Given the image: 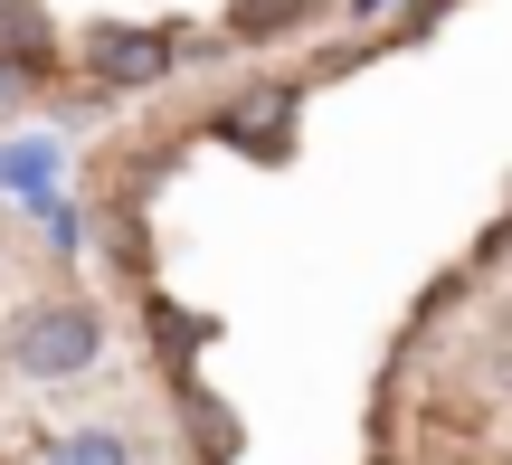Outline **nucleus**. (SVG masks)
I'll return each mask as SVG.
<instances>
[{"label":"nucleus","instance_id":"nucleus-1","mask_svg":"<svg viewBox=\"0 0 512 465\" xmlns=\"http://www.w3.org/2000/svg\"><path fill=\"white\" fill-rule=\"evenodd\" d=\"M0 361H10L19 380H86L95 361H105V314H95L86 295H29L10 323H0Z\"/></svg>","mask_w":512,"mask_h":465},{"label":"nucleus","instance_id":"nucleus-2","mask_svg":"<svg viewBox=\"0 0 512 465\" xmlns=\"http://www.w3.org/2000/svg\"><path fill=\"white\" fill-rule=\"evenodd\" d=\"M86 67H95V86H162V76L181 67V38L105 19V29H86Z\"/></svg>","mask_w":512,"mask_h":465},{"label":"nucleus","instance_id":"nucleus-3","mask_svg":"<svg viewBox=\"0 0 512 465\" xmlns=\"http://www.w3.org/2000/svg\"><path fill=\"white\" fill-rule=\"evenodd\" d=\"M313 19V0H228L219 38H238V48H266V38H294Z\"/></svg>","mask_w":512,"mask_h":465},{"label":"nucleus","instance_id":"nucleus-4","mask_svg":"<svg viewBox=\"0 0 512 465\" xmlns=\"http://www.w3.org/2000/svg\"><path fill=\"white\" fill-rule=\"evenodd\" d=\"M0 190H19V200H48V190H57V143H48V133L0 143Z\"/></svg>","mask_w":512,"mask_h":465},{"label":"nucleus","instance_id":"nucleus-5","mask_svg":"<svg viewBox=\"0 0 512 465\" xmlns=\"http://www.w3.org/2000/svg\"><path fill=\"white\" fill-rule=\"evenodd\" d=\"M38 465H143V447L124 428H67V437L38 447Z\"/></svg>","mask_w":512,"mask_h":465},{"label":"nucleus","instance_id":"nucleus-6","mask_svg":"<svg viewBox=\"0 0 512 465\" xmlns=\"http://www.w3.org/2000/svg\"><path fill=\"white\" fill-rule=\"evenodd\" d=\"M0 57H38V67L57 57V19H48V0H0Z\"/></svg>","mask_w":512,"mask_h":465},{"label":"nucleus","instance_id":"nucleus-7","mask_svg":"<svg viewBox=\"0 0 512 465\" xmlns=\"http://www.w3.org/2000/svg\"><path fill=\"white\" fill-rule=\"evenodd\" d=\"M143 323H152V342H162L171 361H190V352L209 342V314H190V304H171V295H152V304H143Z\"/></svg>","mask_w":512,"mask_h":465},{"label":"nucleus","instance_id":"nucleus-8","mask_svg":"<svg viewBox=\"0 0 512 465\" xmlns=\"http://www.w3.org/2000/svg\"><path fill=\"white\" fill-rule=\"evenodd\" d=\"M389 10H408V0H351V19H389Z\"/></svg>","mask_w":512,"mask_h":465}]
</instances>
